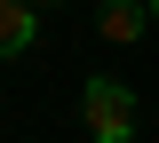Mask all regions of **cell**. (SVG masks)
Instances as JSON below:
<instances>
[{
    "mask_svg": "<svg viewBox=\"0 0 159 143\" xmlns=\"http://www.w3.org/2000/svg\"><path fill=\"white\" fill-rule=\"evenodd\" d=\"M80 119H88V135L96 143H135V87H119L111 72H96V80L80 87Z\"/></svg>",
    "mask_w": 159,
    "mask_h": 143,
    "instance_id": "6da1fadb",
    "label": "cell"
},
{
    "mask_svg": "<svg viewBox=\"0 0 159 143\" xmlns=\"http://www.w3.org/2000/svg\"><path fill=\"white\" fill-rule=\"evenodd\" d=\"M32 40H40V8H32V0H0V64L24 56Z\"/></svg>",
    "mask_w": 159,
    "mask_h": 143,
    "instance_id": "7a4b0ae2",
    "label": "cell"
},
{
    "mask_svg": "<svg viewBox=\"0 0 159 143\" xmlns=\"http://www.w3.org/2000/svg\"><path fill=\"white\" fill-rule=\"evenodd\" d=\"M96 32H103L111 48H127V40H143V32H151V8H143V0H103Z\"/></svg>",
    "mask_w": 159,
    "mask_h": 143,
    "instance_id": "3957f363",
    "label": "cell"
},
{
    "mask_svg": "<svg viewBox=\"0 0 159 143\" xmlns=\"http://www.w3.org/2000/svg\"><path fill=\"white\" fill-rule=\"evenodd\" d=\"M143 8H151V24H159V0H143Z\"/></svg>",
    "mask_w": 159,
    "mask_h": 143,
    "instance_id": "277c9868",
    "label": "cell"
},
{
    "mask_svg": "<svg viewBox=\"0 0 159 143\" xmlns=\"http://www.w3.org/2000/svg\"><path fill=\"white\" fill-rule=\"evenodd\" d=\"M32 8H56V0H32Z\"/></svg>",
    "mask_w": 159,
    "mask_h": 143,
    "instance_id": "5b68a950",
    "label": "cell"
}]
</instances>
